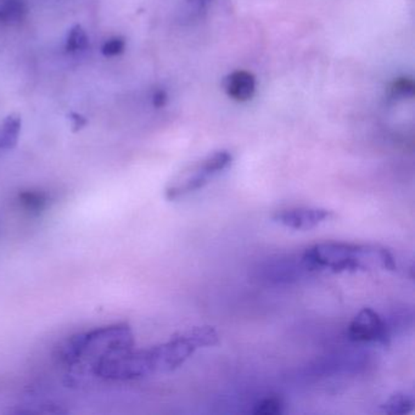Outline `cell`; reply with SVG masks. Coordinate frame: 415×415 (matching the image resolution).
Masks as SVG:
<instances>
[{
	"mask_svg": "<svg viewBox=\"0 0 415 415\" xmlns=\"http://www.w3.org/2000/svg\"><path fill=\"white\" fill-rule=\"evenodd\" d=\"M302 256L313 272L343 273L377 268L395 271L397 267L391 252L385 247L370 244L320 242L308 247Z\"/></svg>",
	"mask_w": 415,
	"mask_h": 415,
	"instance_id": "obj_1",
	"label": "cell"
},
{
	"mask_svg": "<svg viewBox=\"0 0 415 415\" xmlns=\"http://www.w3.org/2000/svg\"><path fill=\"white\" fill-rule=\"evenodd\" d=\"M218 333L212 327H194L184 333L177 334L167 343L148 350H141L146 374H164L182 367L198 350L217 345Z\"/></svg>",
	"mask_w": 415,
	"mask_h": 415,
	"instance_id": "obj_2",
	"label": "cell"
},
{
	"mask_svg": "<svg viewBox=\"0 0 415 415\" xmlns=\"http://www.w3.org/2000/svg\"><path fill=\"white\" fill-rule=\"evenodd\" d=\"M133 346L134 336L130 325L116 324L89 333L75 335L60 347L58 356L63 364L72 367L86 356H92L94 363L107 353L131 350Z\"/></svg>",
	"mask_w": 415,
	"mask_h": 415,
	"instance_id": "obj_3",
	"label": "cell"
},
{
	"mask_svg": "<svg viewBox=\"0 0 415 415\" xmlns=\"http://www.w3.org/2000/svg\"><path fill=\"white\" fill-rule=\"evenodd\" d=\"M233 156L227 150H219L208 155L205 159L190 164L174 177L164 195L169 201L185 198L208 185L216 175L230 166Z\"/></svg>",
	"mask_w": 415,
	"mask_h": 415,
	"instance_id": "obj_4",
	"label": "cell"
},
{
	"mask_svg": "<svg viewBox=\"0 0 415 415\" xmlns=\"http://www.w3.org/2000/svg\"><path fill=\"white\" fill-rule=\"evenodd\" d=\"M347 336L354 343H382L386 346L391 340V330L374 309L363 308L348 325Z\"/></svg>",
	"mask_w": 415,
	"mask_h": 415,
	"instance_id": "obj_5",
	"label": "cell"
},
{
	"mask_svg": "<svg viewBox=\"0 0 415 415\" xmlns=\"http://www.w3.org/2000/svg\"><path fill=\"white\" fill-rule=\"evenodd\" d=\"M333 217V211L327 208H291L274 213L273 221L295 230H309Z\"/></svg>",
	"mask_w": 415,
	"mask_h": 415,
	"instance_id": "obj_6",
	"label": "cell"
},
{
	"mask_svg": "<svg viewBox=\"0 0 415 415\" xmlns=\"http://www.w3.org/2000/svg\"><path fill=\"white\" fill-rule=\"evenodd\" d=\"M314 273L304 261L302 253L299 256H285L273 258L263 267L266 279L276 283L296 281L307 274Z\"/></svg>",
	"mask_w": 415,
	"mask_h": 415,
	"instance_id": "obj_7",
	"label": "cell"
},
{
	"mask_svg": "<svg viewBox=\"0 0 415 415\" xmlns=\"http://www.w3.org/2000/svg\"><path fill=\"white\" fill-rule=\"evenodd\" d=\"M256 77L253 73L237 70L229 73L224 79V91L228 97L237 102L251 100L256 94Z\"/></svg>",
	"mask_w": 415,
	"mask_h": 415,
	"instance_id": "obj_8",
	"label": "cell"
},
{
	"mask_svg": "<svg viewBox=\"0 0 415 415\" xmlns=\"http://www.w3.org/2000/svg\"><path fill=\"white\" fill-rule=\"evenodd\" d=\"M21 117L17 115H9L0 125V150L14 149L19 143L21 133Z\"/></svg>",
	"mask_w": 415,
	"mask_h": 415,
	"instance_id": "obj_9",
	"label": "cell"
},
{
	"mask_svg": "<svg viewBox=\"0 0 415 415\" xmlns=\"http://www.w3.org/2000/svg\"><path fill=\"white\" fill-rule=\"evenodd\" d=\"M27 15L24 0H0V24H17Z\"/></svg>",
	"mask_w": 415,
	"mask_h": 415,
	"instance_id": "obj_10",
	"label": "cell"
},
{
	"mask_svg": "<svg viewBox=\"0 0 415 415\" xmlns=\"http://www.w3.org/2000/svg\"><path fill=\"white\" fill-rule=\"evenodd\" d=\"M382 411L390 415H405L414 408V396L408 392H396L382 403Z\"/></svg>",
	"mask_w": 415,
	"mask_h": 415,
	"instance_id": "obj_11",
	"label": "cell"
},
{
	"mask_svg": "<svg viewBox=\"0 0 415 415\" xmlns=\"http://www.w3.org/2000/svg\"><path fill=\"white\" fill-rule=\"evenodd\" d=\"M88 47H89V38L86 31L79 24L73 26L72 29L68 31V37H66V43H65L66 50L68 53H78V52L87 50Z\"/></svg>",
	"mask_w": 415,
	"mask_h": 415,
	"instance_id": "obj_12",
	"label": "cell"
},
{
	"mask_svg": "<svg viewBox=\"0 0 415 415\" xmlns=\"http://www.w3.org/2000/svg\"><path fill=\"white\" fill-rule=\"evenodd\" d=\"M414 81L409 77L396 78L389 88V95L393 100L412 97L414 95Z\"/></svg>",
	"mask_w": 415,
	"mask_h": 415,
	"instance_id": "obj_13",
	"label": "cell"
},
{
	"mask_svg": "<svg viewBox=\"0 0 415 415\" xmlns=\"http://www.w3.org/2000/svg\"><path fill=\"white\" fill-rule=\"evenodd\" d=\"M19 203L26 211L38 214L47 206V196L39 191H24L19 194Z\"/></svg>",
	"mask_w": 415,
	"mask_h": 415,
	"instance_id": "obj_14",
	"label": "cell"
},
{
	"mask_svg": "<svg viewBox=\"0 0 415 415\" xmlns=\"http://www.w3.org/2000/svg\"><path fill=\"white\" fill-rule=\"evenodd\" d=\"M284 411V402L276 396H268L261 398L253 406L252 413L257 415L281 414Z\"/></svg>",
	"mask_w": 415,
	"mask_h": 415,
	"instance_id": "obj_15",
	"label": "cell"
},
{
	"mask_svg": "<svg viewBox=\"0 0 415 415\" xmlns=\"http://www.w3.org/2000/svg\"><path fill=\"white\" fill-rule=\"evenodd\" d=\"M126 50V40L122 37H113L102 44V54L107 58H113L125 53Z\"/></svg>",
	"mask_w": 415,
	"mask_h": 415,
	"instance_id": "obj_16",
	"label": "cell"
},
{
	"mask_svg": "<svg viewBox=\"0 0 415 415\" xmlns=\"http://www.w3.org/2000/svg\"><path fill=\"white\" fill-rule=\"evenodd\" d=\"M68 118H70V122H71V127H72L73 132L82 131L83 128L88 125L87 118L83 116V115H81V113H77V112H71L68 115Z\"/></svg>",
	"mask_w": 415,
	"mask_h": 415,
	"instance_id": "obj_17",
	"label": "cell"
},
{
	"mask_svg": "<svg viewBox=\"0 0 415 415\" xmlns=\"http://www.w3.org/2000/svg\"><path fill=\"white\" fill-rule=\"evenodd\" d=\"M169 102V95L164 89H157L155 91L154 95H152V105L156 109H162V107L167 105Z\"/></svg>",
	"mask_w": 415,
	"mask_h": 415,
	"instance_id": "obj_18",
	"label": "cell"
},
{
	"mask_svg": "<svg viewBox=\"0 0 415 415\" xmlns=\"http://www.w3.org/2000/svg\"><path fill=\"white\" fill-rule=\"evenodd\" d=\"M198 1H200V3H201V0H198Z\"/></svg>",
	"mask_w": 415,
	"mask_h": 415,
	"instance_id": "obj_19",
	"label": "cell"
}]
</instances>
